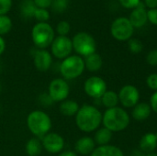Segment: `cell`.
Segmentation results:
<instances>
[{
    "mask_svg": "<svg viewBox=\"0 0 157 156\" xmlns=\"http://www.w3.org/2000/svg\"><path fill=\"white\" fill-rule=\"evenodd\" d=\"M157 146V139L155 133L149 132L144 135L140 141V148L145 153H153Z\"/></svg>",
    "mask_w": 157,
    "mask_h": 156,
    "instance_id": "ac0fdd59",
    "label": "cell"
},
{
    "mask_svg": "<svg viewBox=\"0 0 157 156\" xmlns=\"http://www.w3.org/2000/svg\"><path fill=\"white\" fill-rule=\"evenodd\" d=\"M146 83L149 88L154 91H157V74H150L146 79Z\"/></svg>",
    "mask_w": 157,
    "mask_h": 156,
    "instance_id": "1f68e13d",
    "label": "cell"
},
{
    "mask_svg": "<svg viewBox=\"0 0 157 156\" xmlns=\"http://www.w3.org/2000/svg\"><path fill=\"white\" fill-rule=\"evenodd\" d=\"M84 90L90 97L101 98L107 91V84L101 77L91 76L85 82Z\"/></svg>",
    "mask_w": 157,
    "mask_h": 156,
    "instance_id": "30bf717a",
    "label": "cell"
},
{
    "mask_svg": "<svg viewBox=\"0 0 157 156\" xmlns=\"http://www.w3.org/2000/svg\"><path fill=\"white\" fill-rule=\"evenodd\" d=\"M101 112L94 106L84 105L79 108L75 115V123L78 129L84 132L96 131L102 122Z\"/></svg>",
    "mask_w": 157,
    "mask_h": 156,
    "instance_id": "6da1fadb",
    "label": "cell"
},
{
    "mask_svg": "<svg viewBox=\"0 0 157 156\" xmlns=\"http://www.w3.org/2000/svg\"><path fill=\"white\" fill-rule=\"evenodd\" d=\"M96 143L95 141L90 137H82L80 138L75 145V152L81 155H88L93 153V151L96 149Z\"/></svg>",
    "mask_w": 157,
    "mask_h": 156,
    "instance_id": "9a60e30c",
    "label": "cell"
},
{
    "mask_svg": "<svg viewBox=\"0 0 157 156\" xmlns=\"http://www.w3.org/2000/svg\"><path fill=\"white\" fill-rule=\"evenodd\" d=\"M58 156H78L76 154V153L75 152H72V151H66V152H63L61 154H59Z\"/></svg>",
    "mask_w": 157,
    "mask_h": 156,
    "instance_id": "f35d334b",
    "label": "cell"
},
{
    "mask_svg": "<svg viewBox=\"0 0 157 156\" xmlns=\"http://www.w3.org/2000/svg\"><path fill=\"white\" fill-rule=\"evenodd\" d=\"M71 26L67 21H60L56 26V32L59 36H66L70 32Z\"/></svg>",
    "mask_w": 157,
    "mask_h": 156,
    "instance_id": "f1b7e54d",
    "label": "cell"
},
{
    "mask_svg": "<svg viewBox=\"0 0 157 156\" xmlns=\"http://www.w3.org/2000/svg\"><path fill=\"white\" fill-rule=\"evenodd\" d=\"M90 156H124L123 152L114 145H103L96 148Z\"/></svg>",
    "mask_w": 157,
    "mask_h": 156,
    "instance_id": "2e32d148",
    "label": "cell"
},
{
    "mask_svg": "<svg viewBox=\"0 0 157 156\" xmlns=\"http://www.w3.org/2000/svg\"><path fill=\"white\" fill-rule=\"evenodd\" d=\"M12 29V20L6 15L0 16V36L7 34Z\"/></svg>",
    "mask_w": 157,
    "mask_h": 156,
    "instance_id": "d4e9b609",
    "label": "cell"
},
{
    "mask_svg": "<svg viewBox=\"0 0 157 156\" xmlns=\"http://www.w3.org/2000/svg\"><path fill=\"white\" fill-rule=\"evenodd\" d=\"M128 46L132 53H140L144 49V45L142 41L138 39H130L128 42Z\"/></svg>",
    "mask_w": 157,
    "mask_h": 156,
    "instance_id": "484cf974",
    "label": "cell"
},
{
    "mask_svg": "<svg viewBox=\"0 0 157 156\" xmlns=\"http://www.w3.org/2000/svg\"><path fill=\"white\" fill-rule=\"evenodd\" d=\"M129 19H130V21H131V23L134 29L135 28L136 29L142 28L146 24V22L148 21L147 10H146L145 5L143 2H141L137 7L132 9Z\"/></svg>",
    "mask_w": 157,
    "mask_h": 156,
    "instance_id": "5bb4252c",
    "label": "cell"
},
{
    "mask_svg": "<svg viewBox=\"0 0 157 156\" xmlns=\"http://www.w3.org/2000/svg\"><path fill=\"white\" fill-rule=\"evenodd\" d=\"M73 42L67 36H58L52 43V53L57 59H65L73 51Z\"/></svg>",
    "mask_w": 157,
    "mask_h": 156,
    "instance_id": "9c48e42d",
    "label": "cell"
},
{
    "mask_svg": "<svg viewBox=\"0 0 157 156\" xmlns=\"http://www.w3.org/2000/svg\"><path fill=\"white\" fill-rule=\"evenodd\" d=\"M144 4L149 9L157 8V0H144Z\"/></svg>",
    "mask_w": 157,
    "mask_h": 156,
    "instance_id": "8d00e7d4",
    "label": "cell"
},
{
    "mask_svg": "<svg viewBox=\"0 0 157 156\" xmlns=\"http://www.w3.org/2000/svg\"><path fill=\"white\" fill-rule=\"evenodd\" d=\"M135 156H157V154H154V153H150V154H146V155H144V154H138V155Z\"/></svg>",
    "mask_w": 157,
    "mask_h": 156,
    "instance_id": "ab89813d",
    "label": "cell"
},
{
    "mask_svg": "<svg viewBox=\"0 0 157 156\" xmlns=\"http://www.w3.org/2000/svg\"><path fill=\"white\" fill-rule=\"evenodd\" d=\"M42 148V143L37 138H32L26 143V153L29 156H39L41 154Z\"/></svg>",
    "mask_w": 157,
    "mask_h": 156,
    "instance_id": "44dd1931",
    "label": "cell"
},
{
    "mask_svg": "<svg viewBox=\"0 0 157 156\" xmlns=\"http://www.w3.org/2000/svg\"><path fill=\"white\" fill-rule=\"evenodd\" d=\"M78 110V103L74 100H64L60 105V112L66 117H73L76 115Z\"/></svg>",
    "mask_w": 157,
    "mask_h": 156,
    "instance_id": "ffe728a7",
    "label": "cell"
},
{
    "mask_svg": "<svg viewBox=\"0 0 157 156\" xmlns=\"http://www.w3.org/2000/svg\"><path fill=\"white\" fill-rule=\"evenodd\" d=\"M146 61L150 65L156 66L157 65V50L151 51L147 56H146Z\"/></svg>",
    "mask_w": 157,
    "mask_h": 156,
    "instance_id": "d6a6232c",
    "label": "cell"
},
{
    "mask_svg": "<svg viewBox=\"0 0 157 156\" xmlns=\"http://www.w3.org/2000/svg\"><path fill=\"white\" fill-rule=\"evenodd\" d=\"M42 146L50 154H58L64 147V140L58 133L49 132L43 137Z\"/></svg>",
    "mask_w": 157,
    "mask_h": 156,
    "instance_id": "7c38bea8",
    "label": "cell"
},
{
    "mask_svg": "<svg viewBox=\"0 0 157 156\" xmlns=\"http://www.w3.org/2000/svg\"><path fill=\"white\" fill-rule=\"evenodd\" d=\"M70 93V87L66 80L62 78L53 79L48 87V96L52 101L63 102L66 100Z\"/></svg>",
    "mask_w": 157,
    "mask_h": 156,
    "instance_id": "ba28073f",
    "label": "cell"
},
{
    "mask_svg": "<svg viewBox=\"0 0 157 156\" xmlns=\"http://www.w3.org/2000/svg\"><path fill=\"white\" fill-rule=\"evenodd\" d=\"M147 18L152 24L157 25V8L147 10Z\"/></svg>",
    "mask_w": 157,
    "mask_h": 156,
    "instance_id": "836d02e7",
    "label": "cell"
},
{
    "mask_svg": "<svg viewBox=\"0 0 157 156\" xmlns=\"http://www.w3.org/2000/svg\"><path fill=\"white\" fill-rule=\"evenodd\" d=\"M6 50V41L3 39L2 36H0V55L5 51Z\"/></svg>",
    "mask_w": 157,
    "mask_h": 156,
    "instance_id": "74e56055",
    "label": "cell"
},
{
    "mask_svg": "<svg viewBox=\"0 0 157 156\" xmlns=\"http://www.w3.org/2000/svg\"><path fill=\"white\" fill-rule=\"evenodd\" d=\"M155 136H156V139H157V132H156V133H155Z\"/></svg>",
    "mask_w": 157,
    "mask_h": 156,
    "instance_id": "60d3db41",
    "label": "cell"
},
{
    "mask_svg": "<svg viewBox=\"0 0 157 156\" xmlns=\"http://www.w3.org/2000/svg\"><path fill=\"white\" fill-rule=\"evenodd\" d=\"M150 107L153 111L157 113V91H155L150 98Z\"/></svg>",
    "mask_w": 157,
    "mask_h": 156,
    "instance_id": "d590c367",
    "label": "cell"
},
{
    "mask_svg": "<svg viewBox=\"0 0 157 156\" xmlns=\"http://www.w3.org/2000/svg\"><path fill=\"white\" fill-rule=\"evenodd\" d=\"M37 9L33 0H24L20 5V13L24 17H34V13Z\"/></svg>",
    "mask_w": 157,
    "mask_h": 156,
    "instance_id": "cb8c5ba5",
    "label": "cell"
},
{
    "mask_svg": "<svg viewBox=\"0 0 157 156\" xmlns=\"http://www.w3.org/2000/svg\"><path fill=\"white\" fill-rule=\"evenodd\" d=\"M34 4L38 8H45L47 9L52 6V0H33Z\"/></svg>",
    "mask_w": 157,
    "mask_h": 156,
    "instance_id": "e575fe53",
    "label": "cell"
},
{
    "mask_svg": "<svg viewBox=\"0 0 157 156\" xmlns=\"http://www.w3.org/2000/svg\"><path fill=\"white\" fill-rule=\"evenodd\" d=\"M85 68V62L81 56L71 55L63 60L60 65V73L64 80H73L79 77Z\"/></svg>",
    "mask_w": 157,
    "mask_h": 156,
    "instance_id": "5b68a950",
    "label": "cell"
},
{
    "mask_svg": "<svg viewBox=\"0 0 157 156\" xmlns=\"http://www.w3.org/2000/svg\"><path fill=\"white\" fill-rule=\"evenodd\" d=\"M32 41L34 45L41 50H45L52 45L54 40V30L47 22H39L34 25L31 31Z\"/></svg>",
    "mask_w": 157,
    "mask_h": 156,
    "instance_id": "277c9868",
    "label": "cell"
},
{
    "mask_svg": "<svg viewBox=\"0 0 157 156\" xmlns=\"http://www.w3.org/2000/svg\"><path fill=\"white\" fill-rule=\"evenodd\" d=\"M118 96L119 101L125 108H134L138 104L140 99L139 90L137 89V87L132 85H127L123 86L120 90Z\"/></svg>",
    "mask_w": 157,
    "mask_h": 156,
    "instance_id": "8fae6325",
    "label": "cell"
},
{
    "mask_svg": "<svg viewBox=\"0 0 157 156\" xmlns=\"http://www.w3.org/2000/svg\"><path fill=\"white\" fill-rule=\"evenodd\" d=\"M73 49L81 56H88L96 52L97 43L95 39L86 32H78L72 40Z\"/></svg>",
    "mask_w": 157,
    "mask_h": 156,
    "instance_id": "8992f818",
    "label": "cell"
},
{
    "mask_svg": "<svg viewBox=\"0 0 157 156\" xmlns=\"http://www.w3.org/2000/svg\"><path fill=\"white\" fill-rule=\"evenodd\" d=\"M101 102L108 108H115L120 102L119 96L113 91H106L105 94L101 97Z\"/></svg>",
    "mask_w": 157,
    "mask_h": 156,
    "instance_id": "603a6c76",
    "label": "cell"
},
{
    "mask_svg": "<svg viewBox=\"0 0 157 156\" xmlns=\"http://www.w3.org/2000/svg\"><path fill=\"white\" fill-rule=\"evenodd\" d=\"M12 6V0H0V16L6 15Z\"/></svg>",
    "mask_w": 157,
    "mask_h": 156,
    "instance_id": "f546056e",
    "label": "cell"
},
{
    "mask_svg": "<svg viewBox=\"0 0 157 156\" xmlns=\"http://www.w3.org/2000/svg\"><path fill=\"white\" fill-rule=\"evenodd\" d=\"M27 126L30 132L37 137H44L52 129V120L47 113L41 110L30 112L27 118Z\"/></svg>",
    "mask_w": 157,
    "mask_h": 156,
    "instance_id": "3957f363",
    "label": "cell"
},
{
    "mask_svg": "<svg viewBox=\"0 0 157 156\" xmlns=\"http://www.w3.org/2000/svg\"><path fill=\"white\" fill-rule=\"evenodd\" d=\"M111 139H112V131H110L109 130L104 127L99 129L96 132L94 141L99 146H103V145H108L109 143L111 141Z\"/></svg>",
    "mask_w": 157,
    "mask_h": 156,
    "instance_id": "7402d4cb",
    "label": "cell"
},
{
    "mask_svg": "<svg viewBox=\"0 0 157 156\" xmlns=\"http://www.w3.org/2000/svg\"><path fill=\"white\" fill-rule=\"evenodd\" d=\"M85 62V67L89 71V72H97L98 71L103 64V60L101 56L98 53H93L86 57L84 60Z\"/></svg>",
    "mask_w": 157,
    "mask_h": 156,
    "instance_id": "d6986e66",
    "label": "cell"
},
{
    "mask_svg": "<svg viewBox=\"0 0 157 156\" xmlns=\"http://www.w3.org/2000/svg\"><path fill=\"white\" fill-rule=\"evenodd\" d=\"M120 4L128 9H134L141 3V0H119Z\"/></svg>",
    "mask_w": 157,
    "mask_h": 156,
    "instance_id": "4dcf8cb0",
    "label": "cell"
},
{
    "mask_svg": "<svg viewBox=\"0 0 157 156\" xmlns=\"http://www.w3.org/2000/svg\"><path fill=\"white\" fill-rule=\"evenodd\" d=\"M134 28L130 19L125 17L116 18L110 26V33L114 39L120 41H125L132 39Z\"/></svg>",
    "mask_w": 157,
    "mask_h": 156,
    "instance_id": "52a82bcc",
    "label": "cell"
},
{
    "mask_svg": "<svg viewBox=\"0 0 157 156\" xmlns=\"http://www.w3.org/2000/svg\"><path fill=\"white\" fill-rule=\"evenodd\" d=\"M34 17L39 22H47L50 19V13L45 8H38L34 13Z\"/></svg>",
    "mask_w": 157,
    "mask_h": 156,
    "instance_id": "83f0119b",
    "label": "cell"
},
{
    "mask_svg": "<svg viewBox=\"0 0 157 156\" xmlns=\"http://www.w3.org/2000/svg\"><path fill=\"white\" fill-rule=\"evenodd\" d=\"M151 110L152 108L149 104L145 102L138 103L132 110V117L138 121H144L150 117Z\"/></svg>",
    "mask_w": 157,
    "mask_h": 156,
    "instance_id": "e0dca14e",
    "label": "cell"
},
{
    "mask_svg": "<svg viewBox=\"0 0 157 156\" xmlns=\"http://www.w3.org/2000/svg\"><path fill=\"white\" fill-rule=\"evenodd\" d=\"M34 66L40 72H46L50 69L52 63V54L46 50H38L33 57Z\"/></svg>",
    "mask_w": 157,
    "mask_h": 156,
    "instance_id": "4fadbf2b",
    "label": "cell"
},
{
    "mask_svg": "<svg viewBox=\"0 0 157 156\" xmlns=\"http://www.w3.org/2000/svg\"><path fill=\"white\" fill-rule=\"evenodd\" d=\"M52 9L57 13H63L68 7V0H52Z\"/></svg>",
    "mask_w": 157,
    "mask_h": 156,
    "instance_id": "4316f807",
    "label": "cell"
},
{
    "mask_svg": "<svg viewBox=\"0 0 157 156\" xmlns=\"http://www.w3.org/2000/svg\"><path fill=\"white\" fill-rule=\"evenodd\" d=\"M102 122L105 128L110 131L118 132L125 130L130 124V116L121 108H108L102 117Z\"/></svg>",
    "mask_w": 157,
    "mask_h": 156,
    "instance_id": "7a4b0ae2",
    "label": "cell"
}]
</instances>
